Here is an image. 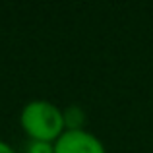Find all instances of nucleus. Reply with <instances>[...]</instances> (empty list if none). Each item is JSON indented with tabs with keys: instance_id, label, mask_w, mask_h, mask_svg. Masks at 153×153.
Segmentation results:
<instances>
[{
	"instance_id": "1",
	"label": "nucleus",
	"mask_w": 153,
	"mask_h": 153,
	"mask_svg": "<svg viewBox=\"0 0 153 153\" xmlns=\"http://www.w3.org/2000/svg\"><path fill=\"white\" fill-rule=\"evenodd\" d=\"M19 126L31 138V142L54 143L66 132L62 108L51 101H29L19 112Z\"/></svg>"
},
{
	"instance_id": "2",
	"label": "nucleus",
	"mask_w": 153,
	"mask_h": 153,
	"mask_svg": "<svg viewBox=\"0 0 153 153\" xmlns=\"http://www.w3.org/2000/svg\"><path fill=\"white\" fill-rule=\"evenodd\" d=\"M54 153H107L103 142L87 130H66L54 142Z\"/></svg>"
},
{
	"instance_id": "3",
	"label": "nucleus",
	"mask_w": 153,
	"mask_h": 153,
	"mask_svg": "<svg viewBox=\"0 0 153 153\" xmlns=\"http://www.w3.org/2000/svg\"><path fill=\"white\" fill-rule=\"evenodd\" d=\"M62 118H64V128L66 130H83L85 124V112L82 107L78 105H70L62 111Z\"/></svg>"
},
{
	"instance_id": "4",
	"label": "nucleus",
	"mask_w": 153,
	"mask_h": 153,
	"mask_svg": "<svg viewBox=\"0 0 153 153\" xmlns=\"http://www.w3.org/2000/svg\"><path fill=\"white\" fill-rule=\"evenodd\" d=\"M25 153H54V143H49V142H29Z\"/></svg>"
},
{
	"instance_id": "5",
	"label": "nucleus",
	"mask_w": 153,
	"mask_h": 153,
	"mask_svg": "<svg viewBox=\"0 0 153 153\" xmlns=\"http://www.w3.org/2000/svg\"><path fill=\"white\" fill-rule=\"evenodd\" d=\"M0 153H16V149L10 146V143H6V142L0 140Z\"/></svg>"
}]
</instances>
